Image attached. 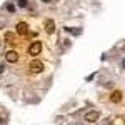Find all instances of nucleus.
Returning <instances> with one entry per match:
<instances>
[{
  "mask_svg": "<svg viewBox=\"0 0 125 125\" xmlns=\"http://www.w3.org/2000/svg\"><path fill=\"white\" fill-rule=\"evenodd\" d=\"M7 10H9L10 13H13V12H15V7H13L12 3H9V5H7Z\"/></svg>",
  "mask_w": 125,
  "mask_h": 125,
  "instance_id": "obj_8",
  "label": "nucleus"
},
{
  "mask_svg": "<svg viewBox=\"0 0 125 125\" xmlns=\"http://www.w3.org/2000/svg\"><path fill=\"white\" fill-rule=\"evenodd\" d=\"M45 30H47V33H52L55 30V22L53 20H45Z\"/></svg>",
  "mask_w": 125,
  "mask_h": 125,
  "instance_id": "obj_6",
  "label": "nucleus"
},
{
  "mask_svg": "<svg viewBox=\"0 0 125 125\" xmlns=\"http://www.w3.org/2000/svg\"><path fill=\"white\" fill-rule=\"evenodd\" d=\"M110 100H112L114 104H118V102L122 100V92H114L112 97H110Z\"/></svg>",
  "mask_w": 125,
  "mask_h": 125,
  "instance_id": "obj_7",
  "label": "nucleus"
},
{
  "mask_svg": "<svg viewBox=\"0 0 125 125\" xmlns=\"http://www.w3.org/2000/svg\"><path fill=\"white\" fill-rule=\"evenodd\" d=\"M3 70H5V65H3V63H0V73H3Z\"/></svg>",
  "mask_w": 125,
  "mask_h": 125,
  "instance_id": "obj_10",
  "label": "nucleus"
},
{
  "mask_svg": "<svg viewBox=\"0 0 125 125\" xmlns=\"http://www.w3.org/2000/svg\"><path fill=\"white\" fill-rule=\"evenodd\" d=\"M30 70H32L33 73H39V72L43 70V63H42L40 60H33V62L30 63Z\"/></svg>",
  "mask_w": 125,
  "mask_h": 125,
  "instance_id": "obj_2",
  "label": "nucleus"
},
{
  "mask_svg": "<svg viewBox=\"0 0 125 125\" xmlns=\"http://www.w3.org/2000/svg\"><path fill=\"white\" fill-rule=\"evenodd\" d=\"M27 29H29V27H27L25 22H19V23H17V32H19L20 35H25V33H27Z\"/></svg>",
  "mask_w": 125,
  "mask_h": 125,
  "instance_id": "obj_5",
  "label": "nucleus"
},
{
  "mask_svg": "<svg viewBox=\"0 0 125 125\" xmlns=\"http://www.w3.org/2000/svg\"><path fill=\"white\" fill-rule=\"evenodd\" d=\"M40 52H42V42H33V43L29 47L30 55H39Z\"/></svg>",
  "mask_w": 125,
  "mask_h": 125,
  "instance_id": "obj_1",
  "label": "nucleus"
},
{
  "mask_svg": "<svg viewBox=\"0 0 125 125\" xmlns=\"http://www.w3.org/2000/svg\"><path fill=\"white\" fill-rule=\"evenodd\" d=\"M43 3H50V2H53V0H42Z\"/></svg>",
  "mask_w": 125,
  "mask_h": 125,
  "instance_id": "obj_12",
  "label": "nucleus"
},
{
  "mask_svg": "<svg viewBox=\"0 0 125 125\" xmlns=\"http://www.w3.org/2000/svg\"><path fill=\"white\" fill-rule=\"evenodd\" d=\"M27 2L29 0H19V5L20 7H27Z\"/></svg>",
  "mask_w": 125,
  "mask_h": 125,
  "instance_id": "obj_9",
  "label": "nucleus"
},
{
  "mask_svg": "<svg viewBox=\"0 0 125 125\" xmlns=\"http://www.w3.org/2000/svg\"><path fill=\"white\" fill-rule=\"evenodd\" d=\"M120 67H122V68H124V70H125V58H124V60H122V62H120Z\"/></svg>",
  "mask_w": 125,
  "mask_h": 125,
  "instance_id": "obj_11",
  "label": "nucleus"
},
{
  "mask_svg": "<svg viewBox=\"0 0 125 125\" xmlns=\"http://www.w3.org/2000/svg\"><path fill=\"white\" fill-rule=\"evenodd\" d=\"M98 118H100V114H98V112H95V110L88 112V114L85 115V120H87V122H90V124H94V122H97Z\"/></svg>",
  "mask_w": 125,
  "mask_h": 125,
  "instance_id": "obj_3",
  "label": "nucleus"
},
{
  "mask_svg": "<svg viewBox=\"0 0 125 125\" xmlns=\"http://www.w3.org/2000/svg\"><path fill=\"white\" fill-rule=\"evenodd\" d=\"M5 58H7V62L13 63V62H17V58H19V53H17V52H13V50H10V52H7Z\"/></svg>",
  "mask_w": 125,
  "mask_h": 125,
  "instance_id": "obj_4",
  "label": "nucleus"
}]
</instances>
